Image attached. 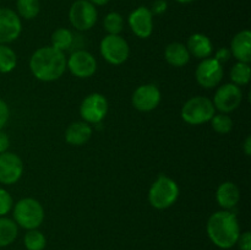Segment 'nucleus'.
Wrapping results in <instances>:
<instances>
[{
  "label": "nucleus",
  "mask_w": 251,
  "mask_h": 250,
  "mask_svg": "<svg viewBox=\"0 0 251 250\" xmlns=\"http://www.w3.org/2000/svg\"><path fill=\"white\" fill-rule=\"evenodd\" d=\"M29 69L38 80L51 82L64 75L66 70V58L63 51L53 47H42L32 54Z\"/></svg>",
  "instance_id": "f257e3e1"
},
{
  "label": "nucleus",
  "mask_w": 251,
  "mask_h": 250,
  "mask_svg": "<svg viewBox=\"0 0 251 250\" xmlns=\"http://www.w3.org/2000/svg\"><path fill=\"white\" fill-rule=\"evenodd\" d=\"M206 230L211 242L221 249H230L234 247L240 235L237 216L228 210L212 213L207 221Z\"/></svg>",
  "instance_id": "f03ea898"
},
{
  "label": "nucleus",
  "mask_w": 251,
  "mask_h": 250,
  "mask_svg": "<svg viewBox=\"0 0 251 250\" xmlns=\"http://www.w3.org/2000/svg\"><path fill=\"white\" fill-rule=\"evenodd\" d=\"M14 221L25 229H37L44 221V208L39 201L25 198L17 201L12 211Z\"/></svg>",
  "instance_id": "7ed1b4c3"
},
{
  "label": "nucleus",
  "mask_w": 251,
  "mask_h": 250,
  "mask_svg": "<svg viewBox=\"0 0 251 250\" xmlns=\"http://www.w3.org/2000/svg\"><path fill=\"white\" fill-rule=\"evenodd\" d=\"M179 196V186L169 176L161 175L153 181L149 191V201L152 207L164 210L173 205Z\"/></svg>",
  "instance_id": "20e7f679"
},
{
  "label": "nucleus",
  "mask_w": 251,
  "mask_h": 250,
  "mask_svg": "<svg viewBox=\"0 0 251 250\" xmlns=\"http://www.w3.org/2000/svg\"><path fill=\"white\" fill-rule=\"evenodd\" d=\"M215 105L207 97L196 96L186 100L181 108V118L190 125H201L210 122L215 115Z\"/></svg>",
  "instance_id": "39448f33"
},
{
  "label": "nucleus",
  "mask_w": 251,
  "mask_h": 250,
  "mask_svg": "<svg viewBox=\"0 0 251 250\" xmlns=\"http://www.w3.org/2000/svg\"><path fill=\"white\" fill-rule=\"evenodd\" d=\"M100 50L103 58L112 65H122L130 54L129 44L119 34H107L100 41Z\"/></svg>",
  "instance_id": "423d86ee"
},
{
  "label": "nucleus",
  "mask_w": 251,
  "mask_h": 250,
  "mask_svg": "<svg viewBox=\"0 0 251 250\" xmlns=\"http://www.w3.org/2000/svg\"><path fill=\"white\" fill-rule=\"evenodd\" d=\"M98 19L97 9L88 0H76L69 10V20L77 31H88Z\"/></svg>",
  "instance_id": "0eeeda50"
},
{
  "label": "nucleus",
  "mask_w": 251,
  "mask_h": 250,
  "mask_svg": "<svg viewBox=\"0 0 251 250\" xmlns=\"http://www.w3.org/2000/svg\"><path fill=\"white\" fill-rule=\"evenodd\" d=\"M108 113V100L100 93H91L80 105V114L83 122L88 124H98Z\"/></svg>",
  "instance_id": "6e6552de"
},
{
  "label": "nucleus",
  "mask_w": 251,
  "mask_h": 250,
  "mask_svg": "<svg viewBox=\"0 0 251 250\" xmlns=\"http://www.w3.org/2000/svg\"><path fill=\"white\" fill-rule=\"evenodd\" d=\"M243 100V91L239 86L234 83H225L220 86L216 91L213 97V105L215 109H218L221 113H230L237 109Z\"/></svg>",
  "instance_id": "1a4fd4ad"
},
{
  "label": "nucleus",
  "mask_w": 251,
  "mask_h": 250,
  "mask_svg": "<svg viewBox=\"0 0 251 250\" xmlns=\"http://www.w3.org/2000/svg\"><path fill=\"white\" fill-rule=\"evenodd\" d=\"M223 68L215 58L202 59L195 71V77L199 85L203 88H213L221 83L223 78Z\"/></svg>",
  "instance_id": "9d476101"
},
{
  "label": "nucleus",
  "mask_w": 251,
  "mask_h": 250,
  "mask_svg": "<svg viewBox=\"0 0 251 250\" xmlns=\"http://www.w3.org/2000/svg\"><path fill=\"white\" fill-rule=\"evenodd\" d=\"M66 68L78 78H88L97 70V60L87 50H76L66 59Z\"/></svg>",
  "instance_id": "9b49d317"
},
{
  "label": "nucleus",
  "mask_w": 251,
  "mask_h": 250,
  "mask_svg": "<svg viewBox=\"0 0 251 250\" xmlns=\"http://www.w3.org/2000/svg\"><path fill=\"white\" fill-rule=\"evenodd\" d=\"M21 31V19L17 12L9 7H0V44L16 41Z\"/></svg>",
  "instance_id": "f8f14e48"
},
{
  "label": "nucleus",
  "mask_w": 251,
  "mask_h": 250,
  "mask_svg": "<svg viewBox=\"0 0 251 250\" xmlns=\"http://www.w3.org/2000/svg\"><path fill=\"white\" fill-rule=\"evenodd\" d=\"M24 174V163L16 153L4 152L0 153V183L12 185Z\"/></svg>",
  "instance_id": "ddd939ff"
},
{
  "label": "nucleus",
  "mask_w": 251,
  "mask_h": 250,
  "mask_svg": "<svg viewBox=\"0 0 251 250\" xmlns=\"http://www.w3.org/2000/svg\"><path fill=\"white\" fill-rule=\"evenodd\" d=\"M161 91L153 83L142 85L135 90L132 95V105L140 112H151L161 102Z\"/></svg>",
  "instance_id": "4468645a"
},
{
  "label": "nucleus",
  "mask_w": 251,
  "mask_h": 250,
  "mask_svg": "<svg viewBox=\"0 0 251 250\" xmlns=\"http://www.w3.org/2000/svg\"><path fill=\"white\" fill-rule=\"evenodd\" d=\"M129 26L139 38H149L153 32V15L146 6H139L129 15Z\"/></svg>",
  "instance_id": "2eb2a0df"
},
{
  "label": "nucleus",
  "mask_w": 251,
  "mask_h": 250,
  "mask_svg": "<svg viewBox=\"0 0 251 250\" xmlns=\"http://www.w3.org/2000/svg\"><path fill=\"white\" fill-rule=\"evenodd\" d=\"M230 53L240 63L251 61V32L249 29H243L238 32L230 43Z\"/></svg>",
  "instance_id": "dca6fc26"
},
{
  "label": "nucleus",
  "mask_w": 251,
  "mask_h": 250,
  "mask_svg": "<svg viewBox=\"0 0 251 250\" xmlns=\"http://www.w3.org/2000/svg\"><path fill=\"white\" fill-rule=\"evenodd\" d=\"M216 200L218 205L225 210L235 207L240 200L239 188L233 181H225L218 186L216 191Z\"/></svg>",
  "instance_id": "f3484780"
},
{
  "label": "nucleus",
  "mask_w": 251,
  "mask_h": 250,
  "mask_svg": "<svg viewBox=\"0 0 251 250\" xmlns=\"http://www.w3.org/2000/svg\"><path fill=\"white\" fill-rule=\"evenodd\" d=\"M92 127L86 122L71 123L65 131V140L73 146H82L92 136Z\"/></svg>",
  "instance_id": "a211bd4d"
},
{
  "label": "nucleus",
  "mask_w": 251,
  "mask_h": 250,
  "mask_svg": "<svg viewBox=\"0 0 251 250\" xmlns=\"http://www.w3.org/2000/svg\"><path fill=\"white\" fill-rule=\"evenodd\" d=\"M190 55L198 59L210 58L213 51V46L211 39L202 33H194L189 37L188 44H186Z\"/></svg>",
  "instance_id": "6ab92c4d"
},
{
  "label": "nucleus",
  "mask_w": 251,
  "mask_h": 250,
  "mask_svg": "<svg viewBox=\"0 0 251 250\" xmlns=\"http://www.w3.org/2000/svg\"><path fill=\"white\" fill-rule=\"evenodd\" d=\"M164 58L169 65L181 68L189 63L190 53L185 44L180 43V42H173V43H169L164 49Z\"/></svg>",
  "instance_id": "aec40b11"
},
{
  "label": "nucleus",
  "mask_w": 251,
  "mask_h": 250,
  "mask_svg": "<svg viewBox=\"0 0 251 250\" xmlns=\"http://www.w3.org/2000/svg\"><path fill=\"white\" fill-rule=\"evenodd\" d=\"M19 234V225L14 220L7 217H0V248L12 244Z\"/></svg>",
  "instance_id": "412c9836"
},
{
  "label": "nucleus",
  "mask_w": 251,
  "mask_h": 250,
  "mask_svg": "<svg viewBox=\"0 0 251 250\" xmlns=\"http://www.w3.org/2000/svg\"><path fill=\"white\" fill-rule=\"evenodd\" d=\"M51 47L60 51H65L66 49L70 48L73 46L74 42V34L70 29L64 28V27H60V28L55 29L51 34Z\"/></svg>",
  "instance_id": "4be33fe9"
},
{
  "label": "nucleus",
  "mask_w": 251,
  "mask_h": 250,
  "mask_svg": "<svg viewBox=\"0 0 251 250\" xmlns=\"http://www.w3.org/2000/svg\"><path fill=\"white\" fill-rule=\"evenodd\" d=\"M230 80L232 83L237 86H245L250 82L251 78V69L248 63H235L230 69Z\"/></svg>",
  "instance_id": "5701e85b"
},
{
  "label": "nucleus",
  "mask_w": 251,
  "mask_h": 250,
  "mask_svg": "<svg viewBox=\"0 0 251 250\" xmlns=\"http://www.w3.org/2000/svg\"><path fill=\"white\" fill-rule=\"evenodd\" d=\"M17 64V56L14 49L6 44H0V73H11Z\"/></svg>",
  "instance_id": "b1692460"
},
{
  "label": "nucleus",
  "mask_w": 251,
  "mask_h": 250,
  "mask_svg": "<svg viewBox=\"0 0 251 250\" xmlns=\"http://www.w3.org/2000/svg\"><path fill=\"white\" fill-rule=\"evenodd\" d=\"M17 15L25 20H32L38 16L41 4L39 0H16Z\"/></svg>",
  "instance_id": "393cba45"
},
{
  "label": "nucleus",
  "mask_w": 251,
  "mask_h": 250,
  "mask_svg": "<svg viewBox=\"0 0 251 250\" xmlns=\"http://www.w3.org/2000/svg\"><path fill=\"white\" fill-rule=\"evenodd\" d=\"M24 244L27 250H43L47 245V239L38 229H29L25 234Z\"/></svg>",
  "instance_id": "a878e982"
},
{
  "label": "nucleus",
  "mask_w": 251,
  "mask_h": 250,
  "mask_svg": "<svg viewBox=\"0 0 251 250\" xmlns=\"http://www.w3.org/2000/svg\"><path fill=\"white\" fill-rule=\"evenodd\" d=\"M103 27L108 34H119L124 28V19L119 12H109L103 20Z\"/></svg>",
  "instance_id": "bb28decb"
},
{
  "label": "nucleus",
  "mask_w": 251,
  "mask_h": 250,
  "mask_svg": "<svg viewBox=\"0 0 251 250\" xmlns=\"http://www.w3.org/2000/svg\"><path fill=\"white\" fill-rule=\"evenodd\" d=\"M210 122L211 124H212V129L221 135L228 134V132L232 131L233 129L232 118H230L229 115L226 114V113L215 114Z\"/></svg>",
  "instance_id": "cd10ccee"
},
{
  "label": "nucleus",
  "mask_w": 251,
  "mask_h": 250,
  "mask_svg": "<svg viewBox=\"0 0 251 250\" xmlns=\"http://www.w3.org/2000/svg\"><path fill=\"white\" fill-rule=\"evenodd\" d=\"M12 205H14V201H12V198L9 194V191L0 188V217L7 215L11 211Z\"/></svg>",
  "instance_id": "c85d7f7f"
},
{
  "label": "nucleus",
  "mask_w": 251,
  "mask_h": 250,
  "mask_svg": "<svg viewBox=\"0 0 251 250\" xmlns=\"http://www.w3.org/2000/svg\"><path fill=\"white\" fill-rule=\"evenodd\" d=\"M237 244L239 247V250H251V233L249 230L240 233Z\"/></svg>",
  "instance_id": "c756f323"
},
{
  "label": "nucleus",
  "mask_w": 251,
  "mask_h": 250,
  "mask_svg": "<svg viewBox=\"0 0 251 250\" xmlns=\"http://www.w3.org/2000/svg\"><path fill=\"white\" fill-rule=\"evenodd\" d=\"M10 117V110H9V105L6 104L4 100L0 98V130L6 125L7 120H9Z\"/></svg>",
  "instance_id": "7c9ffc66"
},
{
  "label": "nucleus",
  "mask_w": 251,
  "mask_h": 250,
  "mask_svg": "<svg viewBox=\"0 0 251 250\" xmlns=\"http://www.w3.org/2000/svg\"><path fill=\"white\" fill-rule=\"evenodd\" d=\"M167 9H168V2L166 0H154L150 10L152 15H162L167 11Z\"/></svg>",
  "instance_id": "2f4dec72"
},
{
  "label": "nucleus",
  "mask_w": 251,
  "mask_h": 250,
  "mask_svg": "<svg viewBox=\"0 0 251 250\" xmlns=\"http://www.w3.org/2000/svg\"><path fill=\"white\" fill-rule=\"evenodd\" d=\"M230 56H232V53H230L229 49H228V48H221V49H218L217 51H216L215 59L217 61H220L221 64H223V63H226V61L229 60Z\"/></svg>",
  "instance_id": "473e14b6"
},
{
  "label": "nucleus",
  "mask_w": 251,
  "mask_h": 250,
  "mask_svg": "<svg viewBox=\"0 0 251 250\" xmlns=\"http://www.w3.org/2000/svg\"><path fill=\"white\" fill-rule=\"evenodd\" d=\"M10 146V139L4 131L0 130V153H4L7 151Z\"/></svg>",
  "instance_id": "72a5a7b5"
},
{
  "label": "nucleus",
  "mask_w": 251,
  "mask_h": 250,
  "mask_svg": "<svg viewBox=\"0 0 251 250\" xmlns=\"http://www.w3.org/2000/svg\"><path fill=\"white\" fill-rule=\"evenodd\" d=\"M243 149H244V152L247 156H250L251 154V137L248 136L247 139H245L244 141V145H243Z\"/></svg>",
  "instance_id": "f704fd0d"
},
{
  "label": "nucleus",
  "mask_w": 251,
  "mask_h": 250,
  "mask_svg": "<svg viewBox=\"0 0 251 250\" xmlns=\"http://www.w3.org/2000/svg\"><path fill=\"white\" fill-rule=\"evenodd\" d=\"M88 1L95 5V6H103V5H107L110 0H88Z\"/></svg>",
  "instance_id": "c9c22d12"
},
{
  "label": "nucleus",
  "mask_w": 251,
  "mask_h": 250,
  "mask_svg": "<svg viewBox=\"0 0 251 250\" xmlns=\"http://www.w3.org/2000/svg\"><path fill=\"white\" fill-rule=\"evenodd\" d=\"M174 1L179 2V4H189V2L194 1V0H174Z\"/></svg>",
  "instance_id": "e433bc0d"
}]
</instances>
